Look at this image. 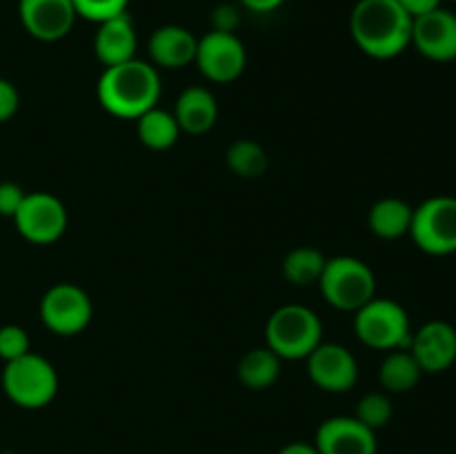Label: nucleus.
I'll return each instance as SVG.
<instances>
[{
	"label": "nucleus",
	"instance_id": "28",
	"mask_svg": "<svg viewBox=\"0 0 456 454\" xmlns=\"http://www.w3.org/2000/svg\"><path fill=\"white\" fill-rule=\"evenodd\" d=\"M25 196H27V191L22 190L18 182H13V181L0 182V216H4V218L16 216V212L20 209Z\"/></svg>",
	"mask_w": 456,
	"mask_h": 454
},
{
	"label": "nucleus",
	"instance_id": "20",
	"mask_svg": "<svg viewBox=\"0 0 456 454\" xmlns=\"http://www.w3.org/2000/svg\"><path fill=\"white\" fill-rule=\"evenodd\" d=\"M421 377L423 369L419 368L417 359H414L408 347L405 350H392L383 359L381 368H379V383H381L383 392H387V394H405V392L414 390Z\"/></svg>",
	"mask_w": 456,
	"mask_h": 454
},
{
	"label": "nucleus",
	"instance_id": "35",
	"mask_svg": "<svg viewBox=\"0 0 456 454\" xmlns=\"http://www.w3.org/2000/svg\"><path fill=\"white\" fill-rule=\"evenodd\" d=\"M3 454H7V452H3Z\"/></svg>",
	"mask_w": 456,
	"mask_h": 454
},
{
	"label": "nucleus",
	"instance_id": "17",
	"mask_svg": "<svg viewBox=\"0 0 456 454\" xmlns=\"http://www.w3.org/2000/svg\"><path fill=\"white\" fill-rule=\"evenodd\" d=\"M196 47H199V38L178 25L159 27L147 43L151 65L163 67V69H183L191 65L196 58Z\"/></svg>",
	"mask_w": 456,
	"mask_h": 454
},
{
	"label": "nucleus",
	"instance_id": "30",
	"mask_svg": "<svg viewBox=\"0 0 456 454\" xmlns=\"http://www.w3.org/2000/svg\"><path fill=\"white\" fill-rule=\"evenodd\" d=\"M239 22H240V13L234 4L223 3L212 12L214 31H227V34H234Z\"/></svg>",
	"mask_w": 456,
	"mask_h": 454
},
{
	"label": "nucleus",
	"instance_id": "7",
	"mask_svg": "<svg viewBox=\"0 0 456 454\" xmlns=\"http://www.w3.org/2000/svg\"><path fill=\"white\" fill-rule=\"evenodd\" d=\"M410 236L430 256L456 254V196H432L414 207Z\"/></svg>",
	"mask_w": 456,
	"mask_h": 454
},
{
	"label": "nucleus",
	"instance_id": "18",
	"mask_svg": "<svg viewBox=\"0 0 456 454\" xmlns=\"http://www.w3.org/2000/svg\"><path fill=\"white\" fill-rule=\"evenodd\" d=\"M172 114L181 132L191 134V136L208 134L218 120L216 96L208 87L191 85V87L183 89L181 96L176 98Z\"/></svg>",
	"mask_w": 456,
	"mask_h": 454
},
{
	"label": "nucleus",
	"instance_id": "21",
	"mask_svg": "<svg viewBox=\"0 0 456 454\" xmlns=\"http://www.w3.org/2000/svg\"><path fill=\"white\" fill-rule=\"evenodd\" d=\"M136 132L138 141H141L147 150L154 151L169 150V147L176 145L178 136H181V127H178L172 111L163 109V107L159 105L138 116Z\"/></svg>",
	"mask_w": 456,
	"mask_h": 454
},
{
	"label": "nucleus",
	"instance_id": "19",
	"mask_svg": "<svg viewBox=\"0 0 456 454\" xmlns=\"http://www.w3.org/2000/svg\"><path fill=\"white\" fill-rule=\"evenodd\" d=\"M412 212L414 207L405 203L403 199H387L377 200L370 207L368 214V227L374 236L383 240H396L401 236L410 234V225H412Z\"/></svg>",
	"mask_w": 456,
	"mask_h": 454
},
{
	"label": "nucleus",
	"instance_id": "4",
	"mask_svg": "<svg viewBox=\"0 0 456 454\" xmlns=\"http://www.w3.org/2000/svg\"><path fill=\"white\" fill-rule=\"evenodd\" d=\"M3 390L13 405L22 409H43L56 399L58 372L45 356L27 352L4 363Z\"/></svg>",
	"mask_w": 456,
	"mask_h": 454
},
{
	"label": "nucleus",
	"instance_id": "5",
	"mask_svg": "<svg viewBox=\"0 0 456 454\" xmlns=\"http://www.w3.org/2000/svg\"><path fill=\"white\" fill-rule=\"evenodd\" d=\"M316 285L325 301L341 312H356L377 296V276L372 267L356 256L328 258Z\"/></svg>",
	"mask_w": 456,
	"mask_h": 454
},
{
	"label": "nucleus",
	"instance_id": "27",
	"mask_svg": "<svg viewBox=\"0 0 456 454\" xmlns=\"http://www.w3.org/2000/svg\"><path fill=\"white\" fill-rule=\"evenodd\" d=\"M76 13L92 22H102L127 12L129 0H71Z\"/></svg>",
	"mask_w": 456,
	"mask_h": 454
},
{
	"label": "nucleus",
	"instance_id": "34",
	"mask_svg": "<svg viewBox=\"0 0 456 454\" xmlns=\"http://www.w3.org/2000/svg\"><path fill=\"white\" fill-rule=\"evenodd\" d=\"M452 3H456V0H452Z\"/></svg>",
	"mask_w": 456,
	"mask_h": 454
},
{
	"label": "nucleus",
	"instance_id": "22",
	"mask_svg": "<svg viewBox=\"0 0 456 454\" xmlns=\"http://www.w3.org/2000/svg\"><path fill=\"white\" fill-rule=\"evenodd\" d=\"M239 381L249 390H267L281 377V359L270 347H254L239 361Z\"/></svg>",
	"mask_w": 456,
	"mask_h": 454
},
{
	"label": "nucleus",
	"instance_id": "8",
	"mask_svg": "<svg viewBox=\"0 0 456 454\" xmlns=\"http://www.w3.org/2000/svg\"><path fill=\"white\" fill-rule=\"evenodd\" d=\"M89 294L74 283H56L40 298V320L58 336H76L92 323Z\"/></svg>",
	"mask_w": 456,
	"mask_h": 454
},
{
	"label": "nucleus",
	"instance_id": "3",
	"mask_svg": "<svg viewBox=\"0 0 456 454\" xmlns=\"http://www.w3.org/2000/svg\"><path fill=\"white\" fill-rule=\"evenodd\" d=\"M265 341L281 361L307 359L323 343V323L314 310L289 303L272 312L265 325Z\"/></svg>",
	"mask_w": 456,
	"mask_h": 454
},
{
	"label": "nucleus",
	"instance_id": "24",
	"mask_svg": "<svg viewBox=\"0 0 456 454\" xmlns=\"http://www.w3.org/2000/svg\"><path fill=\"white\" fill-rule=\"evenodd\" d=\"M227 167L240 178H258L267 172V151L256 141L240 138L227 147Z\"/></svg>",
	"mask_w": 456,
	"mask_h": 454
},
{
	"label": "nucleus",
	"instance_id": "25",
	"mask_svg": "<svg viewBox=\"0 0 456 454\" xmlns=\"http://www.w3.org/2000/svg\"><path fill=\"white\" fill-rule=\"evenodd\" d=\"M354 417L370 430H381L392 418V401L387 392H370L356 403Z\"/></svg>",
	"mask_w": 456,
	"mask_h": 454
},
{
	"label": "nucleus",
	"instance_id": "23",
	"mask_svg": "<svg viewBox=\"0 0 456 454\" xmlns=\"http://www.w3.org/2000/svg\"><path fill=\"white\" fill-rule=\"evenodd\" d=\"M325 261H328V258H325L323 252H319L316 247H307V245L294 247L292 252L285 256L283 274L292 285L307 288V285L319 283L321 274H323Z\"/></svg>",
	"mask_w": 456,
	"mask_h": 454
},
{
	"label": "nucleus",
	"instance_id": "6",
	"mask_svg": "<svg viewBox=\"0 0 456 454\" xmlns=\"http://www.w3.org/2000/svg\"><path fill=\"white\" fill-rule=\"evenodd\" d=\"M354 332L363 345L381 352L405 350L412 338L405 307L392 298L377 296L354 312Z\"/></svg>",
	"mask_w": 456,
	"mask_h": 454
},
{
	"label": "nucleus",
	"instance_id": "2",
	"mask_svg": "<svg viewBox=\"0 0 456 454\" xmlns=\"http://www.w3.org/2000/svg\"><path fill=\"white\" fill-rule=\"evenodd\" d=\"M160 92L163 85L159 69L138 58L105 67L96 85V96L102 109L116 118L127 120H136L147 109L159 105Z\"/></svg>",
	"mask_w": 456,
	"mask_h": 454
},
{
	"label": "nucleus",
	"instance_id": "26",
	"mask_svg": "<svg viewBox=\"0 0 456 454\" xmlns=\"http://www.w3.org/2000/svg\"><path fill=\"white\" fill-rule=\"evenodd\" d=\"M29 350V334L20 325H3L0 328V359L4 363L25 356Z\"/></svg>",
	"mask_w": 456,
	"mask_h": 454
},
{
	"label": "nucleus",
	"instance_id": "9",
	"mask_svg": "<svg viewBox=\"0 0 456 454\" xmlns=\"http://www.w3.org/2000/svg\"><path fill=\"white\" fill-rule=\"evenodd\" d=\"M67 209L58 196L49 191H31L13 216L18 234L34 245H52L65 234Z\"/></svg>",
	"mask_w": 456,
	"mask_h": 454
},
{
	"label": "nucleus",
	"instance_id": "14",
	"mask_svg": "<svg viewBox=\"0 0 456 454\" xmlns=\"http://www.w3.org/2000/svg\"><path fill=\"white\" fill-rule=\"evenodd\" d=\"M314 448L319 454H377V432L356 417H330L316 427Z\"/></svg>",
	"mask_w": 456,
	"mask_h": 454
},
{
	"label": "nucleus",
	"instance_id": "13",
	"mask_svg": "<svg viewBox=\"0 0 456 454\" xmlns=\"http://www.w3.org/2000/svg\"><path fill=\"white\" fill-rule=\"evenodd\" d=\"M408 350L423 374H441L456 363V328L448 320H428L410 338Z\"/></svg>",
	"mask_w": 456,
	"mask_h": 454
},
{
	"label": "nucleus",
	"instance_id": "32",
	"mask_svg": "<svg viewBox=\"0 0 456 454\" xmlns=\"http://www.w3.org/2000/svg\"><path fill=\"white\" fill-rule=\"evenodd\" d=\"M239 3L254 13H270L276 12L285 0H239Z\"/></svg>",
	"mask_w": 456,
	"mask_h": 454
},
{
	"label": "nucleus",
	"instance_id": "15",
	"mask_svg": "<svg viewBox=\"0 0 456 454\" xmlns=\"http://www.w3.org/2000/svg\"><path fill=\"white\" fill-rule=\"evenodd\" d=\"M412 45L428 61H456V13L439 7L414 18Z\"/></svg>",
	"mask_w": 456,
	"mask_h": 454
},
{
	"label": "nucleus",
	"instance_id": "29",
	"mask_svg": "<svg viewBox=\"0 0 456 454\" xmlns=\"http://www.w3.org/2000/svg\"><path fill=\"white\" fill-rule=\"evenodd\" d=\"M18 107H20V93H18L16 85L9 83L7 78H0V123L13 118Z\"/></svg>",
	"mask_w": 456,
	"mask_h": 454
},
{
	"label": "nucleus",
	"instance_id": "1",
	"mask_svg": "<svg viewBox=\"0 0 456 454\" xmlns=\"http://www.w3.org/2000/svg\"><path fill=\"white\" fill-rule=\"evenodd\" d=\"M412 20L396 0H359L350 16L352 40L365 56L390 61L412 45Z\"/></svg>",
	"mask_w": 456,
	"mask_h": 454
},
{
	"label": "nucleus",
	"instance_id": "16",
	"mask_svg": "<svg viewBox=\"0 0 456 454\" xmlns=\"http://www.w3.org/2000/svg\"><path fill=\"white\" fill-rule=\"evenodd\" d=\"M136 27L127 12L98 22L96 36H94V53L105 67H114L136 58Z\"/></svg>",
	"mask_w": 456,
	"mask_h": 454
},
{
	"label": "nucleus",
	"instance_id": "12",
	"mask_svg": "<svg viewBox=\"0 0 456 454\" xmlns=\"http://www.w3.org/2000/svg\"><path fill=\"white\" fill-rule=\"evenodd\" d=\"M18 16L31 38L56 43L69 34L78 13L71 0H18Z\"/></svg>",
	"mask_w": 456,
	"mask_h": 454
},
{
	"label": "nucleus",
	"instance_id": "31",
	"mask_svg": "<svg viewBox=\"0 0 456 454\" xmlns=\"http://www.w3.org/2000/svg\"><path fill=\"white\" fill-rule=\"evenodd\" d=\"M405 12L412 18L423 16L428 12H435V9L441 7V0H396Z\"/></svg>",
	"mask_w": 456,
	"mask_h": 454
},
{
	"label": "nucleus",
	"instance_id": "11",
	"mask_svg": "<svg viewBox=\"0 0 456 454\" xmlns=\"http://www.w3.org/2000/svg\"><path fill=\"white\" fill-rule=\"evenodd\" d=\"M307 377L319 390L343 394L359 381V363L346 345L321 343L307 356Z\"/></svg>",
	"mask_w": 456,
	"mask_h": 454
},
{
	"label": "nucleus",
	"instance_id": "33",
	"mask_svg": "<svg viewBox=\"0 0 456 454\" xmlns=\"http://www.w3.org/2000/svg\"><path fill=\"white\" fill-rule=\"evenodd\" d=\"M276 454H319L314 443H305V441H294V443L283 445Z\"/></svg>",
	"mask_w": 456,
	"mask_h": 454
},
{
	"label": "nucleus",
	"instance_id": "10",
	"mask_svg": "<svg viewBox=\"0 0 456 454\" xmlns=\"http://www.w3.org/2000/svg\"><path fill=\"white\" fill-rule=\"evenodd\" d=\"M194 62L212 83H232L240 78L248 67V52L236 34L212 29L199 38Z\"/></svg>",
	"mask_w": 456,
	"mask_h": 454
}]
</instances>
